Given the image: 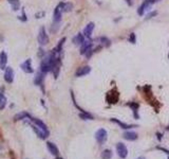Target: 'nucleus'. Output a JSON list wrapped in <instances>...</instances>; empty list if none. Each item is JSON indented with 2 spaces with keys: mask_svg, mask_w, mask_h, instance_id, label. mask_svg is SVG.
Returning a JSON list of instances; mask_svg holds the SVG:
<instances>
[{
  "mask_svg": "<svg viewBox=\"0 0 169 159\" xmlns=\"http://www.w3.org/2000/svg\"><path fill=\"white\" fill-rule=\"evenodd\" d=\"M107 138H108V133L105 129H99L95 133V139L99 144L105 143L107 141Z\"/></svg>",
  "mask_w": 169,
  "mask_h": 159,
  "instance_id": "obj_1",
  "label": "nucleus"
},
{
  "mask_svg": "<svg viewBox=\"0 0 169 159\" xmlns=\"http://www.w3.org/2000/svg\"><path fill=\"white\" fill-rule=\"evenodd\" d=\"M38 43L41 45V46H44V45H47L49 43V37H48V34L46 32V29L44 27L40 28V30H39V34H38Z\"/></svg>",
  "mask_w": 169,
  "mask_h": 159,
  "instance_id": "obj_2",
  "label": "nucleus"
},
{
  "mask_svg": "<svg viewBox=\"0 0 169 159\" xmlns=\"http://www.w3.org/2000/svg\"><path fill=\"white\" fill-rule=\"evenodd\" d=\"M116 152H117L118 156L121 157V158H126L127 155H128V150H127V146L124 144V143L119 142L117 143V145H116Z\"/></svg>",
  "mask_w": 169,
  "mask_h": 159,
  "instance_id": "obj_3",
  "label": "nucleus"
},
{
  "mask_svg": "<svg viewBox=\"0 0 169 159\" xmlns=\"http://www.w3.org/2000/svg\"><path fill=\"white\" fill-rule=\"evenodd\" d=\"M92 41H90V39H87V41H84L82 44H81V46H80V54H82V55H84L87 52H88L89 50H91L92 49Z\"/></svg>",
  "mask_w": 169,
  "mask_h": 159,
  "instance_id": "obj_4",
  "label": "nucleus"
},
{
  "mask_svg": "<svg viewBox=\"0 0 169 159\" xmlns=\"http://www.w3.org/2000/svg\"><path fill=\"white\" fill-rule=\"evenodd\" d=\"M4 80L7 83H12L14 80V71L12 67H7L5 68V72H4Z\"/></svg>",
  "mask_w": 169,
  "mask_h": 159,
  "instance_id": "obj_5",
  "label": "nucleus"
},
{
  "mask_svg": "<svg viewBox=\"0 0 169 159\" xmlns=\"http://www.w3.org/2000/svg\"><path fill=\"white\" fill-rule=\"evenodd\" d=\"M90 71H91V68L89 67V66H84V67L78 68L75 75L77 78H80V76H84V75H87L88 73H90Z\"/></svg>",
  "mask_w": 169,
  "mask_h": 159,
  "instance_id": "obj_6",
  "label": "nucleus"
},
{
  "mask_svg": "<svg viewBox=\"0 0 169 159\" xmlns=\"http://www.w3.org/2000/svg\"><path fill=\"white\" fill-rule=\"evenodd\" d=\"M32 127H33V129L35 131V132H36V134L39 136V138L46 139L48 136H49V132H48V131H46V129H40V127L36 126V125H33Z\"/></svg>",
  "mask_w": 169,
  "mask_h": 159,
  "instance_id": "obj_7",
  "label": "nucleus"
},
{
  "mask_svg": "<svg viewBox=\"0 0 169 159\" xmlns=\"http://www.w3.org/2000/svg\"><path fill=\"white\" fill-rule=\"evenodd\" d=\"M94 24L93 22H89L87 26H86V28L84 29V37L87 38H90L92 35V32H93V30H94Z\"/></svg>",
  "mask_w": 169,
  "mask_h": 159,
  "instance_id": "obj_8",
  "label": "nucleus"
},
{
  "mask_svg": "<svg viewBox=\"0 0 169 159\" xmlns=\"http://www.w3.org/2000/svg\"><path fill=\"white\" fill-rule=\"evenodd\" d=\"M150 5H151V3L149 2V0H144V2L141 4V7H139V10H137V14H139V16H143V15H144V12L146 11V9H148Z\"/></svg>",
  "mask_w": 169,
  "mask_h": 159,
  "instance_id": "obj_9",
  "label": "nucleus"
},
{
  "mask_svg": "<svg viewBox=\"0 0 169 159\" xmlns=\"http://www.w3.org/2000/svg\"><path fill=\"white\" fill-rule=\"evenodd\" d=\"M21 69L27 73H32L33 69H32V66H31V60H27L24 63H22L21 64Z\"/></svg>",
  "mask_w": 169,
  "mask_h": 159,
  "instance_id": "obj_10",
  "label": "nucleus"
},
{
  "mask_svg": "<svg viewBox=\"0 0 169 159\" xmlns=\"http://www.w3.org/2000/svg\"><path fill=\"white\" fill-rule=\"evenodd\" d=\"M124 138L129 141H133V140L137 139V134L134 132H126L124 133Z\"/></svg>",
  "mask_w": 169,
  "mask_h": 159,
  "instance_id": "obj_11",
  "label": "nucleus"
},
{
  "mask_svg": "<svg viewBox=\"0 0 169 159\" xmlns=\"http://www.w3.org/2000/svg\"><path fill=\"white\" fill-rule=\"evenodd\" d=\"M47 146H48V150H49V152H50L51 154H53V155H55V156L58 155V149H57V146L55 145L54 143L48 142L47 143Z\"/></svg>",
  "mask_w": 169,
  "mask_h": 159,
  "instance_id": "obj_12",
  "label": "nucleus"
},
{
  "mask_svg": "<svg viewBox=\"0 0 169 159\" xmlns=\"http://www.w3.org/2000/svg\"><path fill=\"white\" fill-rule=\"evenodd\" d=\"M84 41H86V39H84V34H80V33H78L77 35L73 38V43H74L75 45H77V46L78 45L81 46V44H82Z\"/></svg>",
  "mask_w": 169,
  "mask_h": 159,
  "instance_id": "obj_13",
  "label": "nucleus"
},
{
  "mask_svg": "<svg viewBox=\"0 0 169 159\" xmlns=\"http://www.w3.org/2000/svg\"><path fill=\"white\" fill-rule=\"evenodd\" d=\"M7 54L4 53V52H1L0 53V68L1 69H4V68H7Z\"/></svg>",
  "mask_w": 169,
  "mask_h": 159,
  "instance_id": "obj_14",
  "label": "nucleus"
},
{
  "mask_svg": "<svg viewBox=\"0 0 169 159\" xmlns=\"http://www.w3.org/2000/svg\"><path fill=\"white\" fill-rule=\"evenodd\" d=\"M7 105V98L3 93V89L0 90V109H3Z\"/></svg>",
  "mask_w": 169,
  "mask_h": 159,
  "instance_id": "obj_15",
  "label": "nucleus"
},
{
  "mask_svg": "<svg viewBox=\"0 0 169 159\" xmlns=\"http://www.w3.org/2000/svg\"><path fill=\"white\" fill-rule=\"evenodd\" d=\"M118 95L116 91H110V92H109L107 95H110V97H112V98L107 100V101H108V103H113V104H114V103H116V102L118 101V95Z\"/></svg>",
  "mask_w": 169,
  "mask_h": 159,
  "instance_id": "obj_16",
  "label": "nucleus"
},
{
  "mask_svg": "<svg viewBox=\"0 0 169 159\" xmlns=\"http://www.w3.org/2000/svg\"><path fill=\"white\" fill-rule=\"evenodd\" d=\"M111 121L114 122V123H116V124H118V125L121 126L122 129H131V127H134L133 125H128V124H125L124 122L119 121V120H117V119H115V118H112Z\"/></svg>",
  "mask_w": 169,
  "mask_h": 159,
  "instance_id": "obj_17",
  "label": "nucleus"
},
{
  "mask_svg": "<svg viewBox=\"0 0 169 159\" xmlns=\"http://www.w3.org/2000/svg\"><path fill=\"white\" fill-rule=\"evenodd\" d=\"M32 120H33V122L35 123V125H36V126H38V127H40V129H46V131H48V129H47V125H46V124H44L42 121H40L39 119L33 118Z\"/></svg>",
  "mask_w": 169,
  "mask_h": 159,
  "instance_id": "obj_18",
  "label": "nucleus"
},
{
  "mask_svg": "<svg viewBox=\"0 0 169 159\" xmlns=\"http://www.w3.org/2000/svg\"><path fill=\"white\" fill-rule=\"evenodd\" d=\"M46 74V73H44V72H39L37 75H36V78H35V80H34V83L36 85H40L41 83H42V81H44V75Z\"/></svg>",
  "mask_w": 169,
  "mask_h": 159,
  "instance_id": "obj_19",
  "label": "nucleus"
},
{
  "mask_svg": "<svg viewBox=\"0 0 169 159\" xmlns=\"http://www.w3.org/2000/svg\"><path fill=\"white\" fill-rule=\"evenodd\" d=\"M128 105L131 107L133 112H134L135 118H139V116L136 115V110H137V108H139V104H137V103H134V102H130V103H128Z\"/></svg>",
  "mask_w": 169,
  "mask_h": 159,
  "instance_id": "obj_20",
  "label": "nucleus"
},
{
  "mask_svg": "<svg viewBox=\"0 0 169 159\" xmlns=\"http://www.w3.org/2000/svg\"><path fill=\"white\" fill-rule=\"evenodd\" d=\"M29 117H30V116H29V114H27V112H20V114H18V115L15 116V121L22 120V119L29 118Z\"/></svg>",
  "mask_w": 169,
  "mask_h": 159,
  "instance_id": "obj_21",
  "label": "nucleus"
},
{
  "mask_svg": "<svg viewBox=\"0 0 169 159\" xmlns=\"http://www.w3.org/2000/svg\"><path fill=\"white\" fill-rule=\"evenodd\" d=\"M101 157L103 159H110L112 157V152L110 150H105L101 154Z\"/></svg>",
  "mask_w": 169,
  "mask_h": 159,
  "instance_id": "obj_22",
  "label": "nucleus"
},
{
  "mask_svg": "<svg viewBox=\"0 0 169 159\" xmlns=\"http://www.w3.org/2000/svg\"><path fill=\"white\" fill-rule=\"evenodd\" d=\"M7 1H9V3L13 7L14 10H18V7H19V5H20L18 0H7Z\"/></svg>",
  "mask_w": 169,
  "mask_h": 159,
  "instance_id": "obj_23",
  "label": "nucleus"
},
{
  "mask_svg": "<svg viewBox=\"0 0 169 159\" xmlns=\"http://www.w3.org/2000/svg\"><path fill=\"white\" fill-rule=\"evenodd\" d=\"M79 117L81 119H84V120H92L93 119V117L90 114H88V112H81L80 115H79Z\"/></svg>",
  "mask_w": 169,
  "mask_h": 159,
  "instance_id": "obj_24",
  "label": "nucleus"
},
{
  "mask_svg": "<svg viewBox=\"0 0 169 159\" xmlns=\"http://www.w3.org/2000/svg\"><path fill=\"white\" fill-rule=\"evenodd\" d=\"M72 7H73V5H72V3H70V2L64 3V12H69V11H71Z\"/></svg>",
  "mask_w": 169,
  "mask_h": 159,
  "instance_id": "obj_25",
  "label": "nucleus"
},
{
  "mask_svg": "<svg viewBox=\"0 0 169 159\" xmlns=\"http://www.w3.org/2000/svg\"><path fill=\"white\" fill-rule=\"evenodd\" d=\"M129 43H132V44H135V41H136V39H135V34L134 33H131L130 35H129V38H128Z\"/></svg>",
  "mask_w": 169,
  "mask_h": 159,
  "instance_id": "obj_26",
  "label": "nucleus"
},
{
  "mask_svg": "<svg viewBox=\"0 0 169 159\" xmlns=\"http://www.w3.org/2000/svg\"><path fill=\"white\" fill-rule=\"evenodd\" d=\"M158 1H160V0H149V2H150L151 4L156 3V2H158Z\"/></svg>",
  "mask_w": 169,
  "mask_h": 159,
  "instance_id": "obj_27",
  "label": "nucleus"
},
{
  "mask_svg": "<svg viewBox=\"0 0 169 159\" xmlns=\"http://www.w3.org/2000/svg\"><path fill=\"white\" fill-rule=\"evenodd\" d=\"M126 2H127L129 5H132V1H131V0H126Z\"/></svg>",
  "mask_w": 169,
  "mask_h": 159,
  "instance_id": "obj_28",
  "label": "nucleus"
},
{
  "mask_svg": "<svg viewBox=\"0 0 169 159\" xmlns=\"http://www.w3.org/2000/svg\"><path fill=\"white\" fill-rule=\"evenodd\" d=\"M136 159H145V157H139V158H136Z\"/></svg>",
  "mask_w": 169,
  "mask_h": 159,
  "instance_id": "obj_29",
  "label": "nucleus"
},
{
  "mask_svg": "<svg viewBox=\"0 0 169 159\" xmlns=\"http://www.w3.org/2000/svg\"><path fill=\"white\" fill-rule=\"evenodd\" d=\"M167 129H169V125H168V127H167Z\"/></svg>",
  "mask_w": 169,
  "mask_h": 159,
  "instance_id": "obj_30",
  "label": "nucleus"
},
{
  "mask_svg": "<svg viewBox=\"0 0 169 159\" xmlns=\"http://www.w3.org/2000/svg\"><path fill=\"white\" fill-rule=\"evenodd\" d=\"M168 159H169V158H168Z\"/></svg>",
  "mask_w": 169,
  "mask_h": 159,
  "instance_id": "obj_31",
  "label": "nucleus"
}]
</instances>
